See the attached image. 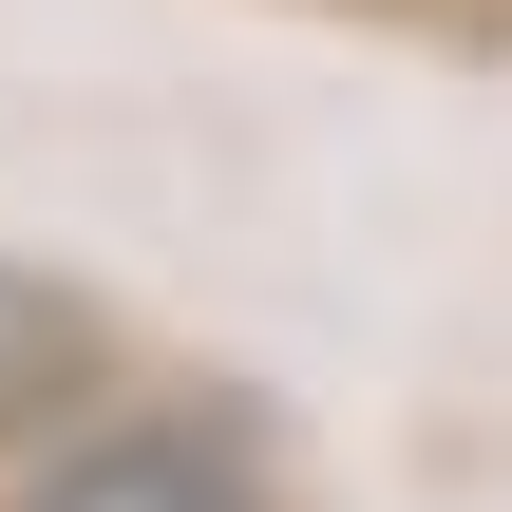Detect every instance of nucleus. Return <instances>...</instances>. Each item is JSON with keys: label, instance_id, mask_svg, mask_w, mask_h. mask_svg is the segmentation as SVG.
I'll use <instances>...</instances> for the list:
<instances>
[{"label": "nucleus", "instance_id": "nucleus-2", "mask_svg": "<svg viewBox=\"0 0 512 512\" xmlns=\"http://www.w3.org/2000/svg\"><path fill=\"white\" fill-rule=\"evenodd\" d=\"M76 399H95V304L38 285V266H0V437H57Z\"/></svg>", "mask_w": 512, "mask_h": 512}, {"label": "nucleus", "instance_id": "nucleus-1", "mask_svg": "<svg viewBox=\"0 0 512 512\" xmlns=\"http://www.w3.org/2000/svg\"><path fill=\"white\" fill-rule=\"evenodd\" d=\"M0 512H266V494H247V456L190 437V418H95V437H57Z\"/></svg>", "mask_w": 512, "mask_h": 512}]
</instances>
